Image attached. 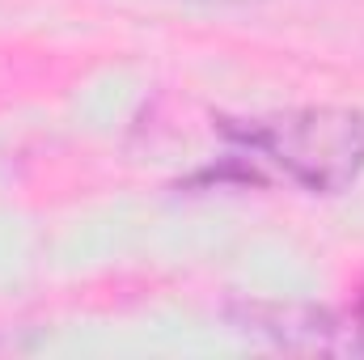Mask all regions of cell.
<instances>
[{
	"instance_id": "1",
	"label": "cell",
	"mask_w": 364,
	"mask_h": 360,
	"mask_svg": "<svg viewBox=\"0 0 364 360\" xmlns=\"http://www.w3.org/2000/svg\"><path fill=\"white\" fill-rule=\"evenodd\" d=\"M229 140L263 153L314 195H343L364 174V110L301 106L267 119H216Z\"/></svg>"
},
{
	"instance_id": "2",
	"label": "cell",
	"mask_w": 364,
	"mask_h": 360,
	"mask_svg": "<svg viewBox=\"0 0 364 360\" xmlns=\"http://www.w3.org/2000/svg\"><path fill=\"white\" fill-rule=\"evenodd\" d=\"M356 339H360V352H364V288H360V301H356Z\"/></svg>"
}]
</instances>
